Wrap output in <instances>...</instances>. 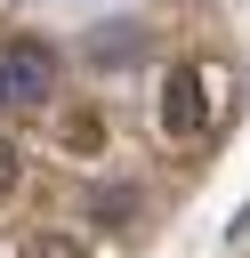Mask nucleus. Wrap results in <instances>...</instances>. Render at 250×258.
Returning a JSON list of instances; mask_svg holds the SVG:
<instances>
[{
  "mask_svg": "<svg viewBox=\"0 0 250 258\" xmlns=\"http://www.w3.org/2000/svg\"><path fill=\"white\" fill-rule=\"evenodd\" d=\"M161 137L169 145H202L210 137V89L194 64H169L161 73Z\"/></svg>",
  "mask_w": 250,
  "mask_h": 258,
  "instance_id": "obj_1",
  "label": "nucleus"
},
{
  "mask_svg": "<svg viewBox=\"0 0 250 258\" xmlns=\"http://www.w3.org/2000/svg\"><path fill=\"white\" fill-rule=\"evenodd\" d=\"M48 89H56V56H48L40 40L0 48V105H40Z\"/></svg>",
  "mask_w": 250,
  "mask_h": 258,
  "instance_id": "obj_2",
  "label": "nucleus"
},
{
  "mask_svg": "<svg viewBox=\"0 0 250 258\" xmlns=\"http://www.w3.org/2000/svg\"><path fill=\"white\" fill-rule=\"evenodd\" d=\"M56 145H65V153H97V145H105V121H97V113H65V121H56Z\"/></svg>",
  "mask_w": 250,
  "mask_h": 258,
  "instance_id": "obj_3",
  "label": "nucleus"
},
{
  "mask_svg": "<svg viewBox=\"0 0 250 258\" xmlns=\"http://www.w3.org/2000/svg\"><path fill=\"white\" fill-rule=\"evenodd\" d=\"M16 258H81V234L40 226V234H24V242H16Z\"/></svg>",
  "mask_w": 250,
  "mask_h": 258,
  "instance_id": "obj_4",
  "label": "nucleus"
},
{
  "mask_svg": "<svg viewBox=\"0 0 250 258\" xmlns=\"http://www.w3.org/2000/svg\"><path fill=\"white\" fill-rule=\"evenodd\" d=\"M89 56H97V64L113 73L121 56H137V32H129V24H113V32H89Z\"/></svg>",
  "mask_w": 250,
  "mask_h": 258,
  "instance_id": "obj_5",
  "label": "nucleus"
},
{
  "mask_svg": "<svg viewBox=\"0 0 250 258\" xmlns=\"http://www.w3.org/2000/svg\"><path fill=\"white\" fill-rule=\"evenodd\" d=\"M16 177H24V153H16V137H8V129H0V202H8V194H16Z\"/></svg>",
  "mask_w": 250,
  "mask_h": 258,
  "instance_id": "obj_6",
  "label": "nucleus"
}]
</instances>
